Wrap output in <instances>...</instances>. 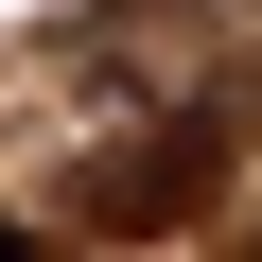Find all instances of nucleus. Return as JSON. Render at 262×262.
Listing matches in <instances>:
<instances>
[{
    "label": "nucleus",
    "instance_id": "f257e3e1",
    "mask_svg": "<svg viewBox=\"0 0 262 262\" xmlns=\"http://www.w3.org/2000/svg\"><path fill=\"white\" fill-rule=\"evenodd\" d=\"M210 175H227V105H192V122H158V140L88 158V245H158V227H192Z\"/></svg>",
    "mask_w": 262,
    "mask_h": 262
},
{
    "label": "nucleus",
    "instance_id": "f03ea898",
    "mask_svg": "<svg viewBox=\"0 0 262 262\" xmlns=\"http://www.w3.org/2000/svg\"><path fill=\"white\" fill-rule=\"evenodd\" d=\"M0 262H53V245H35V227H0Z\"/></svg>",
    "mask_w": 262,
    "mask_h": 262
}]
</instances>
